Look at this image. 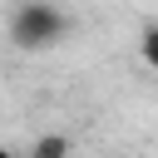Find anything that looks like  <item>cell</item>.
I'll list each match as a JSON object with an SVG mask.
<instances>
[{"label":"cell","mask_w":158,"mask_h":158,"mask_svg":"<svg viewBox=\"0 0 158 158\" xmlns=\"http://www.w3.org/2000/svg\"><path fill=\"white\" fill-rule=\"evenodd\" d=\"M10 35H15L20 49H44V44H54V40L64 35V15H59L54 5H44V0H30V5L15 10Z\"/></svg>","instance_id":"6da1fadb"},{"label":"cell","mask_w":158,"mask_h":158,"mask_svg":"<svg viewBox=\"0 0 158 158\" xmlns=\"http://www.w3.org/2000/svg\"><path fill=\"white\" fill-rule=\"evenodd\" d=\"M64 153H69L64 138H40V143H35V158H64Z\"/></svg>","instance_id":"7a4b0ae2"},{"label":"cell","mask_w":158,"mask_h":158,"mask_svg":"<svg viewBox=\"0 0 158 158\" xmlns=\"http://www.w3.org/2000/svg\"><path fill=\"white\" fill-rule=\"evenodd\" d=\"M0 158H15V153H10V148H0Z\"/></svg>","instance_id":"3957f363"}]
</instances>
